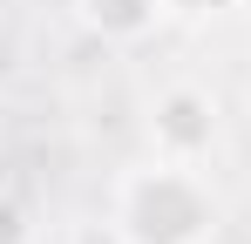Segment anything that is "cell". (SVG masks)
Masks as SVG:
<instances>
[{
    "label": "cell",
    "mask_w": 251,
    "mask_h": 244,
    "mask_svg": "<svg viewBox=\"0 0 251 244\" xmlns=\"http://www.w3.org/2000/svg\"><path fill=\"white\" fill-rule=\"evenodd\" d=\"M224 197L204 163L143 156L109 183V238L116 244H217Z\"/></svg>",
    "instance_id": "6da1fadb"
},
{
    "label": "cell",
    "mask_w": 251,
    "mask_h": 244,
    "mask_svg": "<svg viewBox=\"0 0 251 244\" xmlns=\"http://www.w3.org/2000/svg\"><path fill=\"white\" fill-rule=\"evenodd\" d=\"M143 136H150V156L170 163H210L217 143H224V109L204 81H170L150 95V116H143Z\"/></svg>",
    "instance_id": "7a4b0ae2"
},
{
    "label": "cell",
    "mask_w": 251,
    "mask_h": 244,
    "mask_svg": "<svg viewBox=\"0 0 251 244\" xmlns=\"http://www.w3.org/2000/svg\"><path fill=\"white\" fill-rule=\"evenodd\" d=\"M68 14H75L82 34L102 41V48H143V41H156L170 27L163 0H68Z\"/></svg>",
    "instance_id": "3957f363"
},
{
    "label": "cell",
    "mask_w": 251,
    "mask_h": 244,
    "mask_svg": "<svg viewBox=\"0 0 251 244\" xmlns=\"http://www.w3.org/2000/svg\"><path fill=\"white\" fill-rule=\"evenodd\" d=\"M231 7H245V0H163V14L176 27H210V21H224Z\"/></svg>",
    "instance_id": "277c9868"
},
{
    "label": "cell",
    "mask_w": 251,
    "mask_h": 244,
    "mask_svg": "<svg viewBox=\"0 0 251 244\" xmlns=\"http://www.w3.org/2000/svg\"><path fill=\"white\" fill-rule=\"evenodd\" d=\"M0 244H34V217L14 197H0Z\"/></svg>",
    "instance_id": "5b68a950"
},
{
    "label": "cell",
    "mask_w": 251,
    "mask_h": 244,
    "mask_svg": "<svg viewBox=\"0 0 251 244\" xmlns=\"http://www.w3.org/2000/svg\"><path fill=\"white\" fill-rule=\"evenodd\" d=\"M245 109H251V88H245Z\"/></svg>",
    "instance_id": "8992f818"
},
{
    "label": "cell",
    "mask_w": 251,
    "mask_h": 244,
    "mask_svg": "<svg viewBox=\"0 0 251 244\" xmlns=\"http://www.w3.org/2000/svg\"><path fill=\"white\" fill-rule=\"evenodd\" d=\"M245 14H251V0H245Z\"/></svg>",
    "instance_id": "52a82bcc"
}]
</instances>
